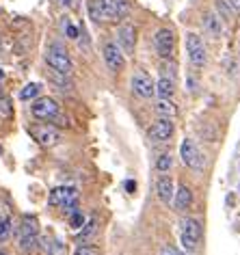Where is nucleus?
I'll return each mask as SVG.
<instances>
[{"label": "nucleus", "instance_id": "1", "mask_svg": "<svg viewBox=\"0 0 240 255\" xmlns=\"http://www.w3.org/2000/svg\"><path fill=\"white\" fill-rule=\"evenodd\" d=\"M48 203L52 208H63L67 214H72L76 206H78V190L74 186H56L50 190Z\"/></svg>", "mask_w": 240, "mask_h": 255}, {"label": "nucleus", "instance_id": "2", "mask_svg": "<svg viewBox=\"0 0 240 255\" xmlns=\"http://www.w3.org/2000/svg\"><path fill=\"white\" fill-rule=\"evenodd\" d=\"M46 63L50 65V69L56 74H61V76H69L72 74V59H69V54H67V50L59 46V43H52V46L48 48V52H46Z\"/></svg>", "mask_w": 240, "mask_h": 255}, {"label": "nucleus", "instance_id": "3", "mask_svg": "<svg viewBox=\"0 0 240 255\" xmlns=\"http://www.w3.org/2000/svg\"><path fill=\"white\" fill-rule=\"evenodd\" d=\"M180 240L186 251H195L201 240V223L197 219H184L180 223Z\"/></svg>", "mask_w": 240, "mask_h": 255}, {"label": "nucleus", "instance_id": "4", "mask_svg": "<svg viewBox=\"0 0 240 255\" xmlns=\"http://www.w3.org/2000/svg\"><path fill=\"white\" fill-rule=\"evenodd\" d=\"M186 52L195 67H204L208 63V52H206V46L199 35H195V33L186 35Z\"/></svg>", "mask_w": 240, "mask_h": 255}, {"label": "nucleus", "instance_id": "5", "mask_svg": "<svg viewBox=\"0 0 240 255\" xmlns=\"http://www.w3.org/2000/svg\"><path fill=\"white\" fill-rule=\"evenodd\" d=\"M132 91H134V95H138L141 100H149L151 95L156 93V82L147 72L136 69L134 76H132Z\"/></svg>", "mask_w": 240, "mask_h": 255}, {"label": "nucleus", "instance_id": "6", "mask_svg": "<svg viewBox=\"0 0 240 255\" xmlns=\"http://www.w3.org/2000/svg\"><path fill=\"white\" fill-rule=\"evenodd\" d=\"M154 43H156V52H158L160 59H173L175 35L169 28H158L154 33Z\"/></svg>", "mask_w": 240, "mask_h": 255}, {"label": "nucleus", "instance_id": "7", "mask_svg": "<svg viewBox=\"0 0 240 255\" xmlns=\"http://www.w3.org/2000/svg\"><path fill=\"white\" fill-rule=\"evenodd\" d=\"M180 156H182V160H184V164L188 169H193V171L204 169V156H201L199 147L195 145V141H191V138H184V141H182Z\"/></svg>", "mask_w": 240, "mask_h": 255}, {"label": "nucleus", "instance_id": "8", "mask_svg": "<svg viewBox=\"0 0 240 255\" xmlns=\"http://www.w3.org/2000/svg\"><path fill=\"white\" fill-rule=\"evenodd\" d=\"M102 17L109 22H119L128 15V0H98Z\"/></svg>", "mask_w": 240, "mask_h": 255}, {"label": "nucleus", "instance_id": "9", "mask_svg": "<svg viewBox=\"0 0 240 255\" xmlns=\"http://www.w3.org/2000/svg\"><path fill=\"white\" fill-rule=\"evenodd\" d=\"M30 113H33V117H37V119L50 121L61 113V108L52 98H37L33 104H30Z\"/></svg>", "mask_w": 240, "mask_h": 255}, {"label": "nucleus", "instance_id": "10", "mask_svg": "<svg viewBox=\"0 0 240 255\" xmlns=\"http://www.w3.org/2000/svg\"><path fill=\"white\" fill-rule=\"evenodd\" d=\"M147 136L151 138L154 143H160V141H169V138L173 136V124L169 121L167 117H160L156 119L154 124L149 126L147 130Z\"/></svg>", "mask_w": 240, "mask_h": 255}, {"label": "nucleus", "instance_id": "11", "mask_svg": "<svg viewBox=\"0 0 240 255\" xmlns=\"http://www.w3.org/2000/svg\"><path fill=\"white\" fill-rule=\"evenodd\" d=\"M30 134L35 136V141L41 145V147H54L56 143H59V130L52 126H35L33 130H30Z\"/></svg>", "mask_w": 240, "mask_h": 255}, {"label": "nucleus", "instance_id": "12", "mask_svg": "<svg viewBox=\"0 0 240 255\" xmlns=\"http://www.w3.org/2000/svg\"><path fill=\"white\" fill-rule=\"evenodd\" d=\"M117 41H119V50L121 52L132 54L136 46V28L132 24H121L117 30Z\"/></svg>", "mask_w": 240, "mask_h": 255}, {"label": "nucleus", "instance_id": "13", "mask_svg": "<svg viewBox=\"0 0 240 255\" xmlns=\"http://www.w3.org/2000/svg\"><path fill=\"white\" fill-rule=\"evenodd\" d=\"M104 63L109 65L111 72H121L125 65V56L119 50L117 43H106L104 46Z\"/></svg>", "mask_w": 240, "mask_h": 255}, {"label": "nucleus", "instance_id": "14", "mask_svg": "<svg viewBox=\"0 0 240 255\" xmlns=\"http://www.w3.org/2000/svg\"><path fill=\"white\" fill-rule=\"evenodd\" d=\"M156 193H158V199L169 203L173 199V193H175V184L169 175H160L156 182Z\"/></svg>", "mask_w": 240, "mask_h": 255}, {"label": "nucleus", "instance_id": "15", "mask_svg": "<svg viewBox=\"0 0 240 255\" xmlns=\"http://www.w3.org/2000/svg\"><path fill=\"white\" fill-rule=\"evenodd\" d=\"M191 203H193V193L188 186H180L173 193V208L178 210V212H186V210L191 208Z\"/></svg>", "mask_w": 240, "mask_h": 255}, {"label": "nucleus", "instance_id": "16", "mask_svg": "<svg viewBox=\"0 0 240 255\" xmlns=\"http://www.w3.org/2000/svg\"><path fill=\"white\" fill-rule=\"evenodd\" d=\"M204 28H206L208 35L214 37V39H219V37L223 35V26H221L219 17L212 15V13H206V15H204Z\"/></svg>", "mask_w": 240, "mask_h": 255}, {"label": "nucleus", "instance_id": "17", "mask_svg": "<svg viewBox=\"0 0 240 255\" xmlns=\"http://www.w3.org/2000/svg\"><path fill=\"white\" fill-rule=\"evenodd\" d=\"M156 93H158V98H162V100H171L173 93H175L173 80L171 78H160L156 82Z\"/></svg>", "mask_w": 240, "mask_h": 255}, {"label": "nucleus", "instance_id": "18", "mask_svg": "<svg viewBox=\"0 0 240 255\" xmlns=\"http://www.w3.org/2000/svg\"><path fill=\"white\" fill-rule=\"evenodd\" d=\"M35 234H39V223H37L35 216L24 214L22 225H20V236H35Z\"/></svg>", "mask_w": 240, "mask_h": 255}, {"label": "nucleus", "instance_id": "19", "mask_svg": "<svg viewBox=\"0 0 240 255\" xmlns=\"http://www.w3.org/2000/svg\"><path fill=\"white\" fill-rule=\"evenodd\" d=\"M156 113L160 115V117H173V115H178V106H175L171 100L158 98V102H156Z\"/></svg>", "mask_w": 240, "mask_h": 255}, {"label": "nucleus", "instance_id": "20", "mask_svg": "<svg viewBox=\"0 0 240 255\" xmlns=\"http://www.w3.org/2000/svg\"><path fill=\"white\" fill-rule=\"evenodd\" d=\"M39 93H41V85H39V82H30V85H26L20 91V100L22 102H30V100L39 98Z\"/></svg>", "mask_w": 240, "mask_h": 255}, {"label": "nucleus", "instance_id": "21", "mask_svg": "<svg viewBox=\"0 0 240 255\" xmlns=\"http://www.w3.org/2000/svg\"><path fill=\"white\" fill-rule=\"evenodd\" d=\"M217 11H219L221 20H225L227 24H232V22H234V15H236V11H234L230 4L225 2V0H217Z\"/></svg>", "mask_w": 240, "mask_h": 255}, {"label": "nucleus", "instance_id": "22", "mask_svg": "<svg viewBox=\"0 0 240 255\" xmlns=\"http://www.w3.org/2000/svg\"><path fill=\"white\" fill-rule=\"evenodd\" d=\"M37 242H39V234H35V236H20V249L24 253H28V251H33V249L37 247Z\"/></svg>", "mask_w": 240, "mask_h": 255}, {"label": "nucleus", "instance_id": "23", "mask_svg": "<svg viewBox=\"0 0 240 255\" xmlns=\"http://www.w3.org/2000/svg\"><path fill=\"white\" fill-rule=\"evenodd\" d=\"M83 229V234H80V240H89L93 234H96V229H98V221L96 219H89V221H85V225L80 227Z\"/></svg>", "mask_w": 240, "mask_h": 255}, {"label": "nucleus", "instance_id": "24", "mask_svg": "<svg viewBox=\"0 0 240 255\" xmlns=\"http://www.w3.org/2000/svg\"><path fill=\"white\" fill-rule=\"evenodd\" d=\"M67 249H65V242L61 240H50L48 242V255H65Z\"/></svg>", "mask_w": 240, "mask_h": 255}, {"label": "nucleus", "instance_id": "25", "mask_svg": "<svg viewBox=\"0 0 240 255\" xmlns=\"http://www.w3.org/2000/svg\"><path fill=\"white\" fill-rule=\"evenodd\" d=\"M85 221L87 219H85V214L80 212V210H74V212L69 214V227H72V229H80L85 225Z\"/></svg>", "mask_w": 240, "mask_h": 255}, {"label": "nucleus", "instance_id": "26", "mask_svg": "<svg viewBox=\"0 0 240 255\" xmlns=\"http://www.w3.org/2000/svg\"><path fill=\"white\" fill-rule=\"evenodd\" d=\"M89 15H91L93 22H104L102 9H100V2H98V0H89Z\"/></svg>", "mask_w": 240, "mask_h": 255}, {"label": "nucleus", "instance_id": "27", "mask_svg": "<svg viewBox=\"0 0 240 255\" xmlns=\"http://www.w3.org/2000/svg\"><path fill=\"white\" fill-rule=\"evenodd\" d=\"M169 167H171V154H162V156H158V160H156L158 173H167Z\"/></svg>", "mask_w": 240, "mask_h": 255}, {"label": "nucleus", "instance_id": "28", "mask_svg": "<svg viewBox=\"0 0 240 255\" xmlns=\"http://www.w3.org/2000/svg\"><path fill=\"white\" fill-rule=\"evenodd\" d=\"M9 234H11V219L9 216H2V219H0V242L7 240Z\"/></svg>", "mask_w": 240, "mask_h": 255}, {"label": "nucleus", "instance_id": "29", "mask_svg": "<svg viewBox=\"0 0 240 255\" xmlns=\"http://www.w3.org/2000/svg\"><path fill=\"white\" fill-rule=\"evenodd\" d=\"M74 255H100V249L98 247H78Z\"/></svg>", "mask_w": 240, "mask_h": 255}, {"label": "nucleus", "instance_id": "30", "mask_svg": "<svg viewBox=\"0 0 240 255\" xmlns=\"http://www.w3.org/2000/svg\"><path fill=\"white\" fill-rule=\"evenodd\" d=\"M65 30H67V37H69V39H78V37H80L78 26H74L72 22H65Z\"/></svg>", "mask_w": 240, "mask_h": 255}, {"label": "nucleus", "instance_id": "31", "mask_svg": "<svg viewBox=\"0 0 240 255\" xmlns=\"http://www.w3.org/2000/svg\"><path fill=\"white\" fill-rule=\"evenodd\" d=\"M0 111H2V115H11V106L7 98H0Z\"/></svg>", "mask_w": 240, "mask_h": 255}, {"label": "nucleus", "instance_id": "32", "mask_svg": "<svg viewBox=\"0 0 240 255\" xmlns=\"http://www.w3.org/2000/svg\"><path fill=\"white\" fill-rule=\"evenodd\" d=\"M162 255H180L178 249H173V247H165L162 249Z\"/></svg>", "mask_w": 240, "mask_h": 255}, {"label": "nucleus", "instance_id": "33", "mask_svg": "<svg viewBox=\"0 0 240 255\" xmlns=\"http://www.w3.org/2000/svg\"><path fill=\"white\" fill-rule=\"evenodd\" d=\"M227 4H230V7H232L234 11H240V0H230Z\"/></svg>", "mask_w": 240, "mask_h": 255}, {"label": "nucleus", "instance_id": "34", "mask_svg": "<svg viewBox=\"0 0 240 255\" xmlns=\"http://www.w3.org/2000/svg\"><path fill=\"white\" fill-rule=\"evenodd\" d=\"M134 186H136L134 182H128V184H125V188H128V193H134Z\"/></svg>", "mask_w": 240, "mask_h": 255}, {"label": "nucleus", "instance_id": "35", "mask_svg": "<svg viewBox=\"0 0 240 255\" xmlns=\"http://www.w3.org/2000/svg\"><path fill=\"white\" fill-rule=\"evenodd\" d=\"M0 255H11V253L7 251V249H0Z\"/></svg>", "mask_w": 240, "mask_h": 255}, {"label": "nucleus", "instance_id": "36", "mask_svg": "<svg viewBox=\"0 0 240 255\" xmlns=\"http://www.w3.org/2000/svg\"><path fill=\"white\" fill-rule=\"evenodd\" d=\"M180 255H188V253H180Z\"/></svg>", "mask_w": 240, "mask_h": 255}]
</instances>
